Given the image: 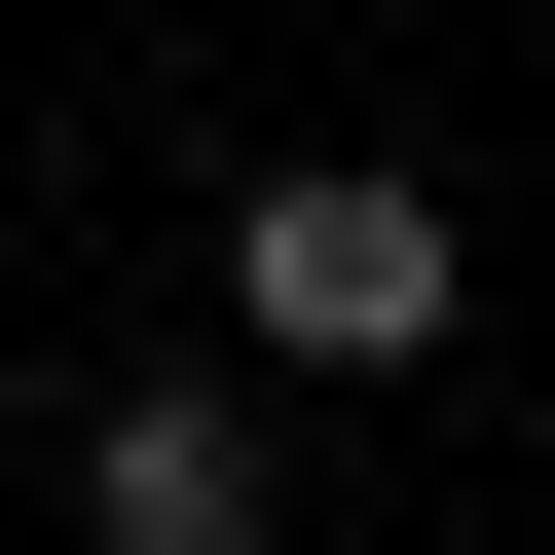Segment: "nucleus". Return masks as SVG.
<instances>
[{
	"mask_svg": "<svg viewBox=\"0 0 555 555\" xmlns=\"http://www.w3.org/2000/svg\"><path fill=\"white\" fill-rule=\"evenodd\" d=\"M222 334H259V371H444V334H481V222H444L408 149H259V185H222Z\"/></svg>",
	"mask_w": 555,
	"mask_h": 555,
	"instance_id": "nucleus-1",
	"label": "nucleus"
},
{
	"mask_svg": "<svg viewBox=\"0 0 555 555\" xmlns=\"http://www.w3.org/2000/svg\"><path fill=\"white\" fill-rule=\"evenodd\" d=\"M75 555H297V444H259L222 371H112L75 408Z\"/></svg>",
	"mask_w": 555,
	"mask_h": 555,
	"instance_id": "nucleus-2",
	"label": "nucleus"
}]
</instances>
